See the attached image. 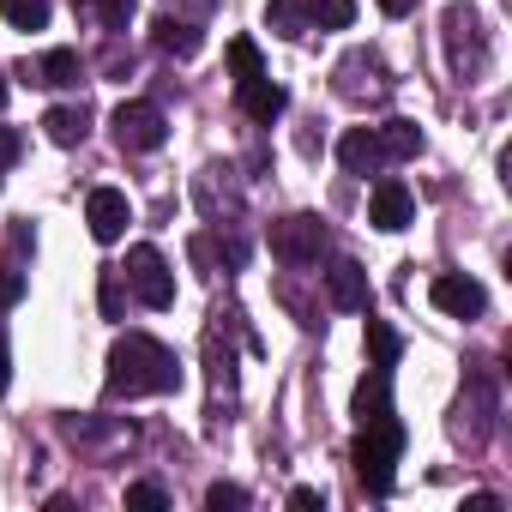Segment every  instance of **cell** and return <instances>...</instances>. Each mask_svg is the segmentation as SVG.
Returning a JSON list of instances; mask_svg holds the SVG:
<instances>
[{
    "label": "cell",
    "instance_id": "obj_32",
    "mask_svg": "<svg viewBox=\"0 0 512 512\" xmlns=\"http://www.w3.org/2000/svg\"><path fill=\"white\" fill-rule=\"evenodd\" d=\"M0 109H7V73H0Z\"/></svg>",
    "mask_w": 512,
    "mask_h": 512
},
{
    "label": "cell",
    "instance_id": "obj_14",
    "mask_svg": "<svg viewBox=\"0 0 512 512\" xmlns=\"http://www.w3.org/2000/svg\"><path fill=\"white\" fill-rule=\"evenodd\" d=\"M151 37H157V49H163V55H175V61H193V55L205 49L199 25H187V19H175V13L151 19Z\"/></svg>",
    "mask_w": 512,
    "mask_h": 512
},
{
    "label": "cell",
    "instance_id": "obj_18",
    "mask_svg": "<svg viewBox=\"0 0 512 512\" xmlns=\"http://www.w3.org/2000/svg\"><path fill=\"white\" fill-rule=\"evenodd\" d=\"M368 356H374V368H398V356H404V338H398L386 320H368Z\"/></svg>",
    "mask_w": 512,
    "mask_h": 512
},
{
    "label": "cell",
    "instance_id": "obj_11",
    "mask_svg": "<svg viewBox=\"0 0 512 512\" xmlns=\"http://www.w3.org/2000/svg\"><path fill=\"white\" fill-rule=\"evenodd\" d=\"M338 163H344L350 175H380V169H386L380 133H374V127H350V133L338 139Z\"/></svg>",
    "mask_w": 512,
    "mask_h": 512
},
{
    "label": "cell",
    "instance_id": "obj_24",
    "mask_svg": "<svg viewBox=\"0 0 512 512\" xmlns=\"http://www.w3.org/2000/svg\"><path fill=\"white\" fill-rule=\"evenodd\" d=\"M205 506H211V512H235V506H247V494H241L235 482H211V488H205Z\"/></svg>",
    "mask_w": 512,
    "mask_h": 512
},
{
    "label": "cell",
    "instance_id": "obj_13",
    "mask_svg": "<svg viewBox=\"0 0 512 512\" xmlns=\"http://www.w3.org/2000/svg\"><path fill=\"white\" fill-rule=\"evenodd\" d=\"M25 79L31 85H79L85 79V61H79V49H49L43 61H25Z\"/></svg>",
    "mask_w": 512,
    "mask_h": 512
},
{
    "label": "cell",
    "instance_id": "obj_1",
    "mask_svg": "<svg viewBox=\"0 0 512 512\" xmlns=\"http://www.w3.org/2000/svg\"><path fill=\"white\" fill-rule=\"evenodd\" d=\"M175 386H181V362H175L169 344H157V338H145V332L115 338V350H109V380H103L109 398H157V392H175Z\"/></svg>",
    "mask_w": 512,
    "mask_h": 512
},
{
    "label": "cell",
    "instance_id": "obj_31",
    "mask_svg": "<svg viewBox=\"0 0 512 512\" xmlns=\"http://www.w3.org/2000/svg\"><path fill=\"white\" fill-rule=\"evenodd\" d=\"M7 380H13V356H7V344H0V392H7Z\"/></svg>",
    "mask_w": 512,
    "mask_h": 512
},
{
    "label": "cell",
    "instance_id": "obj_5",
    "mask_svg": "<svg viewBox=\"0 0 512 512\" xmlns=\"http://www.w3.org/2000/svg\"><path fill=\"white\" fill-rule=\"evenodd\" d=\"M320 247H326V223H320V217L302 211V217L272 223V260H284V266H314Z\"/></svg>",
    "mask_w": 512,
    "mask_h": 512
},
{
    "label": "cell",
    "instance_id": "obj_6",
    "mask_svg": "<svg viewBox=\"0 0 512 512\" xmlns=\"http://www.w3.org/2000/svg\"><path fill=\"white\" fill-rule=\"evenodd\" d=\"M169 139V121L157 103H121L115 109V145L121 151H157Z\"/></svg>",
    "mask_w": 512,
    "mask_h": 512
},
{
    "label": "cell",
    "instance_id": "obj_8",
    "mask_svg": "<svg viewBox=\"0 0 512 512\" xmlns=\"http://www.w3.org/2000/svg\"><path fill=\"white\" fill-rule=\"evenodd\" d=\"M85 223H91V235H97V241H121V235H127V223H133L127 193H121V187H97V193L85 199Z\"/></svg>",
    "mask_w": 512,
    "mask_h": 512
},
{
    "label": "cell",
    "instance_id": "obj_22",
    "mask_svg": "<svg viewBox=\"0 0 512 512\" xmlns=\"http://www.w3.org/2000/svg\"><path fill=\"white\" fill-rule=\"evenodd\" d=\"M229 67H235V85H241V79H260V49H253L247 37H235V43H229Z\"/></svg>",
    "mask_w": 512,
    "mask_h": 512
},
{
    "label": "cell",
    "instance_id": "obj_16",
    "mask_svg": "<svg viewBox=\"0 0 512 512\" xmlns=\"http://www.w3.org/2000/svg\"><path fill=\"white\" fill-rule=\"evenodd\" d=\"M380 416H392V380H386V368L362 374V386H356V422H380Z\"/></svg>",
    "mask_w": 512,
    "mask_h": 512
},
{
    "label": "cell",
    "instance_id": "obj_28",
    "mask_svg": "<svg viewBox=\"0 0 512 512\" xmlns=\"http://www.w3.org/2000/svg\"><path fill=\"white\" fill-rule=\"evenodd\" d=\"M7 163H19V133L0 127V169H7Z\"/></svg>",
    "mask_w": 512,
    "mask_h": 512
},
{
    "label": "cell",
    "instance_id": "obj_10",
    "mask_svg": "<svg viewBox=\"0 0 512 512\" xmlns=\"http://www.w3.org/2000/svg\"><path fill=\"white\" fill-rule=\"evenodd\" d=\"M320 278H326L332 308H344V314H362V308H368V272H362L356 260H332Z\"/></svg>",
    "mask_w": 512,
    "mask_h": 512
},
{
    "label": "cell",
    "instance_id": "obj_3",
    "mask_svg": "<svg viewBox=\"0 0 512 512\" xmlns=\"http://www.w3.org/2000/svg\"><path fill=\"white\" fill-rule=\"evenodd\" d=\"M440 31H446V61H452V73H458V79H476V73L488 67V31H482V13H476V7H446Z\"/></svg>",
    "mask_w": 512,
    "mask_h": 512
},
{
    "label": "cell",
    "instance_id": "obj_30",
    "mask_svg": "<svg viewBox=\"0 0 512 512\" xmlns=\"http://www.w3.org/2000/svg\"><path fill=\"white\" fill-rule=\"evenodd\" d=\"M410 7H416V0H380V13H392V19H404Z\"/></svg>",
    "mask_w": 512,
    "mask_h": 512
},
{
    "label": "cell",
    "instance_id": "obj_15",
    "mask_svg": "<svg viewBox=\"0 0 512 512\" xmlns=\"http://www.w3.org/2000/svg\"><path fill=\"white\" fill-rule=\"evenodd\" d=\"M43 127H49L55 145H85V133H91V109H85V103H55V109L43 115Z\"/></svg>",
    "mask_w": 512,
    "mask_h": 512
},
{
    "label": "cell",
    "instance_id": "obj_4",
    "mask_svg": "<svg viewBox=\"0 0 512 512\" xmlns=\"http://www.w3.org/2000/svg\"><path fill=\"white\" fill-rule=\"evenodd\" d=\"M127 290L145 302V308H175V272H169V260H163V253L151 247V241H139V247H127Z\"/></svg>",
    "mask_w": 512,
    "mask_h": 512
},
{
    "label": "cell",
    "instance_id": "obj_26",
    "mask_svg": "<svg viewBox=\"0 0 512 512\" xmlns=\"http://www.w3.org/2000/svg\"><path fill=\"white\" fill-rule=\"evenodd\" d=\"M103 314H109V320L121 314V278H115V272H103Z\"/></svg>",
    "mask_w": 512,
    "mask_h": 512
},
{
    "label": "cell",
    "instance_id": "obj_17",
    "mask_svg": "<svg viewBox=\"0 0 512 512\" xmlns=\"http://www.w3.org/2000/svg\"><path fill=\"white\" fill-rule=\"evenodd\" d=\"M374 133H380L386 163H410V157L422 151V127H416V121H386V127H374Z\"/></svg>",
    "mask_w": 512,
    "mask_h": 512
},
{
    "label": "cell",
    "instance_id": "obj_2",
    "mask_svg": "<svg viewBox=\"0 0 512 512\" xmlns=\"http://www.w3.org/2000/svg\"><path fill=\"white\" fill-rule=\"evenodd\" d=\"M398 452H404L398 416L362 422V434H356V446H350V464H356V476H362L368 494H392V464H398Z\"/></svg>",
    "mask_w": 512,
    "mask_h": 512
},
{
    "label": "cell",
    "instance_id": "obj_33",
    "mask_svg": "<svg viewBox=\"0 0 512 512\" xmlns=\"http://www.w3.org/2000/svg\"><path fill=\"white\" fill-rule=\"evenodd\" d=\"M79 7H91V0H79Z\"/></svg>",
    "mask_w": 512,
    "mask_h": 512
},
{
    "label": "cell",
    "instance_id": "obj_9",
    "mask_svg": "<svg viewBox=\"0 0 512 512\" xmlns=\"http://www.w3.org/2000/svg\"><path fill=\"white\" fill-rule=\"evenodd\" d=\"M434 308L440 314H452V320H482V308H488V290L476 284V278H458V272H446V278H434Z\"/></svg>",
    "mask_w": 512,
    "mask_h": 512
},
{
    "label": "cell",
    "instance_id": "obj_21",
    "mask_svg": "<svg viewBox=\"0 0 512 512\" xmlns=\"http://www.w3.org/2000/svg\"><path fill=\"white\" fill-rule=\"evenodd\" d=\"M308 19L326 31H350L356 25V0H308Z\"/></svg>",
    "mask_w": 512,
    "mask_h": 512
},
{
    "label": "cell",
    "instance_id": "obj_19",
    "mask_svg": "<svg viewBox=\"0 0 512 512\" xmlns=\"http://www.w3.org/2000/svg\"><path fill=\"white\" fill-rule=\"evenodd\" d=\"M272 31L302 43L308 37V0H272Z\"/></svg>",
    "mask_w": 512,
    "mask_h": 512
},
{
    "label": "cell",
    "instance_id": "obj_27",
    "mask_svg": "<svg viewBox=\"0 0 512 512\" xmlns=\"http://www.w3.org/2000/svg\"><path fill=\"white\" fill-rule=\"evenodd\" d=\"M290 506L296 512H314V506H326V494L320 488H290Z\"/></svg>",
    "mask_w": 512,
    "mask_h": 512
},
{
    "label": "cell",
    "instance_id": "obj_20",
    "mask_svg": "<svg viewBox=\"0 0 512 512\" xmlns=\"http://www.w3.org/2000/svg\"><path fill=\"white\" fill-rule=\"evenodd\" d=\"M0 13H7L13 31H43L49 25V0H0Z\"/></svg>",
    "mask_w": 512,
    "mask_h": 512
},
{
    "label": "cell",
    "instance_id": "obj_7",
    "mask_svg": "<svg viewBox=\"0 0 512 512\" xmlns=\"http://www.w3.org/2000/svg\"><path fill=\"white\" fill-rule=\"evenodd\" d=\"M410 217H416L410 187H404L398 175H380V181H374V199H368V223L386 229V235H398V229H410Z\"/></svg>",
    "mask_w": 512,
    "mask_h": 512
},
{
    "label": "cell",
    "instance_id": "obj_25",
    "mask_svg": "<svg viewBox=\"0 0 512 512\" xmlns=\"http://www.w3.org/2000/svg\"><path fill=\"white\" fill-rule=\"evenodd\" d=\"M97 7H103V25H109V31H121V25L133 19V0H97Z\"/></svg>",
    "mask_w": 512,
    "mask_h": 512
},
{
    "label": "cell",
    "instance_id": "obj_29",
    "mask_svg": "<svg viewBox=\"0 0 512 512\" xmlns=\"http://www.w3.org/2000/svg\"><path fill=\"white\" fill-rule=\"evenodd\" d=\"M103 73H133V55H127V49H121V43H115V49H109V55H103Z\"/></svg>",
    "mask_w": 512,
    "mask_h": 512
},
{
    "label": "cell",
    "instance_id": "obj_12",
    "mask_svg": "<svg viewBox=\"0 0 512 512\" xmlns=\"http://www.w3.org/2000/svg\"><path fill=\"white\" fill-rule=\"evenodd\" d=\"M235 103H241V115H253V121H278L290 97H284V85H272V79L260 73V79H241V85H235Z\"/></svg>",
    "mask_w": 512,
    "mask_h": 512
},
{
    "label": "cell",
    "instance_id": "obj_23",
    "mask_svg": "<svg viewBox=\"0 0 512 512\" xmlns=\"http://www.w3.org/2000/svg\"><path fill=\"white\" fill-rule=\"evenodd\" d=\"M127 506H139V512H163L169 494H163L157 482H133V488H127Z\"/></svg>",
    "mask_w": 512,
    "mask_h": 512
}]
</instances>
